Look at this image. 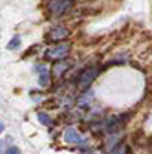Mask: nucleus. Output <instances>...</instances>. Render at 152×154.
<instances>
[{"instance_id": "ddd939ff", "label": "nucleus", "mask_w": 152, "mask_h": 154, "mask_svg": "<svg viewBox=\"0 0 152 154\" xmlns=\"http://www.w3.org/2000/svg\"><path fill=\"white\" fill-rule=\"evenodd\" d=\"M4 130V123H0V132H2Z\"/></svg>"}, {"instance_id": "f03ea898", "label": "nucleus", "mask_w": 152, "mask_h": 154, "mask_svg": "<svg viewBox=\"0 0 152 154\" xmlns=\"http://www.w3.org/2000/svg\"><path fill=\"white\" fill-rule=\"evenodd\" d=\"M99 73H101V66H88V68H84L81 72V75H79V81H77L79 88L81 90H86Z\"/></svg>"}, {"instance_id": "0eeeda50", "label": "nucleus", "mask_w": 152, "mask_h": 154, "mask_svg": "<svg viewBox=\"0 0 152 154\" xmlns=\"http://www.w3.org/2000/svg\"><path fill=\"white\" fill-rule=\"evenodd\" d=\"M39 83H41V86H50V75L46 73V70H44V73H41V77H39Z\"/></svg>"}, {"instance_id": "6e6552de", "label": "nucleus", "mask_w": 152, "mask_h": 154, "mask_svg": "<svg viewBox=\"0 0 152 154\" xmlns=\"http://www.w3.org/2000/svg\"><path fill=\"white\" fill-rule=\"evenodd\" d=\"M39 121L42 125H46V127H51V119L48 118V114H44V112H39Z\"/></svg>"}, {"instance_id": "f8f14e48", "label": "nucleus", "mask_w": 152, "mask_h": 154, "mask_svg": "<svg viewBox=\"0 0 152 154\" xmlns=\"http://www.w3.org/2000/svg\"><path fill=\"white\" fill-rule=\"evenodd\" d=\"M0 154H6V143L0 141Z\"/></svg>"}, {"instance_id": "f257e3e1", "label": "nucleus", "mask_w": 152, "mask_h": 154, "mask_svg": "<svg viewBox=\"0 0 152 154\" xmlns=\"http://www.w3.org/2000/svg\"><path fill=\"white\" fill-rule=\"evenodd\" d=\"M70 50H71L70 42H61V44L46 50L44 51V59H48V61H64L68 57V53H70Z\"/></svg>"}, {"instance_id": "7ed1b4c3", "label": "nucleus", "mask_w": 152, "mask_h": 154, "mask_svg": "<svg viewBox=\"0 0 152 154\" xmlns=\"http://www.w3.org/2000/svg\"><path fill=\"white\" fill-rule=\"evenodd\" d=\"M73 4V0H48L46 9L50 15H62L66 13Z\"/></svg>"}, {"instance_id": "423d86ee", "label": "nucleus", "mask_w": 152, "mask_h": 154, "mask_svg": "<svg viewBox=\"0 0 152 154\" xmlns=\"http://www.w3.org/2000/svg\"><path fill=\"white\" fill-rule=\"evenodd\" d=\"M110 154H128V145L126 143H119Z\"/></svg>"}, {"instance_id": "9b49d317", "label": "nucleus", "mask_w": 152, "mask_h": 154, "mask_svg": "<svg viewBox=\"0 0 152 154\" xmlns=\"http://www.w3.org/2000/svg\"><path fill=\"white\" fill-rule=\"evenodd\" d=\"M6 154H20V149L15 147V145H11V147L6 149Z\"/></svg>"}, {"instance_id": "9d476101", "label": "nucleus", "mask_w": 152, "mask_h": 154, "mask_svg": "<svg viewBox=\"0 0 152 154\" xmlns=\"http://www.w3.org/2000/svg\"><path fill=\"white\" fill-rule=\"evenodd\" d=\"M18 46H20V37H13L11 42L8 44V50H15V48H18Z\"/></svg>"}, {"instance_id": "20e7f679", "label": "nucleus", "mask_w": 152, "mask_h": 154, "mask_svg": "<svg viewBox=\"0 0 152 154\" xmlns=\"http://www.w3.org/2000/svg\"><path fill=\"white\" fill-rule=\"evenodd\" d=\"M68 35H70V31L64 26H55V28L50 29V33L46 35V38H48V41H62V38H66Z\"/></svg>"}, {"instance_id": "1a4fd4ad", "label": "nucleus", "mask_w": 152, "mask_h": 154, "mask_svg": "<svg viewBox=\"0 0 152 154\" xmlns=\"http://www.w3.org/2000/svg\"><path fill=\"white\" fill-rule=\"evenodd\" d=\"M66 68H68V63H61V64L57 63V64H55V68H53V72H55L57 75H61V73H62Z\"/></svg>"}, {"instance_id": "39448f33", "label": "nucleus", "mask_w": 152, "mask_h": 154, "mask_svg": "<svg viewBox=\"0 0 152 154\" xmlns=\"http://www.w3.org/2000/svg\"><path fill=\"white\" fill-rule=\"evenodd\" d=\"M64 140L68 141V143H73V145H84L86 141L79 136V132L75 130V128H66V132H64Z\"/></svg>"}, {"instance_id": "4468645a", "label": "nucleus", "mask_w": 152, "mask_h": 154, "mask_svg": "<svg viewBox=\"0 0 152 154\" xmlns=\"http://www.w3.org/2000/svg\"><path fill=\"white\" fill-rule=\"evenodd\" d=\"M90 154H99V152H90Z\"/></svg>"}]
</instances>
